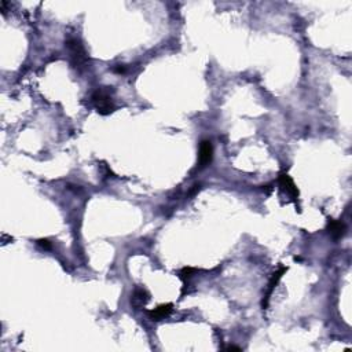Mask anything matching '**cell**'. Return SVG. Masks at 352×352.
Returning <instances> with one entry per match:
<instances>
[{
  "label": "cell",
  "mask_w": 352,
  "mask_h": 352,
  "mask_svg": "<svg viewBox=\"0 0 352 352\" xmlns=\"http://www.w3.org/2000/svg\"><path fill=\"white\" fill-rule=\"evenodd\" d=\"M194 271H196V270L192 269V267H185L183 270H180L179 275L182 279H187V278H190V276H192V274L194 273Z\"/></svg>",
  "instance_id": "cell-10"
},
{
  "label": "cell",
  "mask_w": 352,
  "mask_h": 352,
  "mask_svg": "<svg viewBox=\"0 0 352 352\" xmlns=\"http://www.w3.org/2000/svg\"><path fill=\"white\" fill-rule=\"evenodd\" d=\"M91 101H92L96 112L99 115L108 116L115 110V105H113L110 91L106 90V88H98L96 91H94V94L91 96Z\"/></svg>",
  "instance_id": "cell-2"
},
{
  "label": "cell",
  "mask_w": 352,
  "mask_h": 352,
  "mask_svg": "<svg viewBox=\"0 0 352 352\" xmlns=\"http://www.w3.org/2000/svg\"><path fill=\"white\" fill-rule=\"evenodd\" d=\"M327 230L329 234L334 238V239H340L346 235L347 233V226L344 222L341 220H334V219H329L327 222Z\"/></svg>",
  "instance_id": "cell-5"
},
{
  "label": "cell",
  "mask_w": 352,
  "mask_h": 352,
  "mask_svg": "<svg viewBox=\"0 0 352 352\" xmlns=\"http://www.w3.org/2000/svg\"><path fill=\"white\" fill-rule=\"evenodd\" d=\"M278 185H279L281 192L286 193L289 197H290V199H293V201H297V199H299V196H300L299 189H297V186L295 185L293 179L289 176L288 173L286 172L279 173V176H278Z\"/></svg>",
  "instance_id": "cell-3"
},
{
  "label": "cell",
  "mask_w": 352,
  "mask_h": 352,
  "mask_svg": "<svg viewBox=\"0 0 352 352\" xmlns=\"http://www.w3.org/2000/svg\"><path fill=\"white\" fill-rule=\"evenodd\" d=\"M227 351H241V348L239 347H235V346H230L226 348Z\"/></svg>",
  "instance_id": "cell-12"
},
{
  "label": "cell",
  "mask_w": 352,
  "mask_h": 352,
  "mask_svg": "<svg viewBox=\"0 0 352 352\" xmlns=\"http://www.w3.org/2000/svg\"><path fill=\"white\" fill-rule=\"evenodd\" d=\"M286 271H288V269L282 267V269H279L276 273L273 274V278H271L269 282V289H267V292H266V295H264V299H263V308H266L267 306H269V300L270 297H271V295H273V290L275 289V286L278 285L279 279H281L282 275H283Z\"/></svg>",
  "instance_id": "cell-6"
},
{
  "label": "cell",
  "mask_w": 352,
  "mask_h": 352,
  "mask_svg": "<svg viewBox=\"0 0 352 352\" xmlns=\"http://www.w3.org/2000/svg\"><path fill=\"white\" fill-rule=\"evenodd\" d=\"M66 50L69 54V61H71L73 69L81 72L87 68L88 64V55L84 48L81 40L77 38H69L66 40Z\"/></svg>",
  "instance_id": "cell-1"
},
{
  "label": "cell",
  "mask_w": 352,
  "mask_h": 352,
  "mask_svg": "<svg viewBox=\"0 0 352 352\" xmlns=\"http://www.w3.org/2000/svg\"><path fill=\"white\" fill-rule=\"evenodd\" d=\"M149 300H150V295H149V292L145 288H136L134 290V293L131 295V304L136 310L146 306Z\"/></svg>",
  "instance_id": "cell-7"
},
{
  "label": "cell",
  "mask_w": 352,
  "mask_h": 352,
  "mask_svg": "<svg viewBox=\"0 0 352 352\" xmlns=\"http://www.w3.org/2000/svg\"><path fill=\"white\" fill-rule=\"evenodd\" d=\"M212 158H213V146H212V143L209 141H202L201 145H199L198 167H208L212 162Z\"/></svg>",
  "instance_id": "cell-4"
},
{
  "label": "cell",
  "mask_w": 352,
  "mask_h": 352,
  "mask_svg": "<svg viewBox=\"0 0 352 352\" xmlns=\"http://www.w3.org/2000/svg\"><path fill=\"white\" fill-rule=\"evenodd\" d=\"M113 72H116V73H124V72H125V68H124L122 65H117L116 68H113Z\"/></svg>",
  "instance_id": "cell-11"
},
{
  "label": "cell",
  "mask_w": 352,
  "mask_h": 352,
  "mask_svg": "<svg viewBox=\"0 0 352 352\" xmlns=\"http://www.w3.org/2000/svg\"><path fill=\"white\" fill-rule=\"evenodd\" d=\"M172 304H162V306H158L157 308L149 311V316H150V319L153 320L164 319L165 316H168V315L172 313Z\"/></svg>",
  "instance_id": "cell-8"
},
{
  "label": "cell",
  "mask_w": 352,
  "mask_h": 352,
  "mask_svg": "<svg viewBox=\"0 0 352 352\" xmlns=\"http://www.w3.org/2000/svg\"><path fill=\"white\" fill-rule=\"evenodd\" d=\"M36 243H38V246H40L41 249L44 250H50L52 248V243L50 242V239H47V238H44V239H39Z\"/></svg>",
  "instance_id": "cell-9"
}]
</instances>
